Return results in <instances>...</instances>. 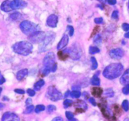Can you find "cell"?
<instances>
[{"instance_id":"cell-1","label":"cell","mask_w":129,"mask_h":121,"mask_svg":"<svg viewBox=\"0 0 129 121\" xmlns=\"http://www.w3.org/2000/svg\"><path fill=\"white\" fill-rule=\"evenodd\" d=\"M123 66L119 63H114L107 66L103 70V75L109 80H113L118 78L122 74Z\"/></svg>"},{"instance_id":"cell-2","label":"cell","mask_w":129,"mask_h":121,"mask_svg":"<svg viewBox=\"0 0 129 121\" xmlns=\"http://www.w3.org/2000/svg\"><path fill=\"white\" fill-rule=\"evenodd\" d=\"M13 50L18 55L27 56L32 52L33 45L31 43L27 41H19L14 44Z\"/></svg>"},{"instance_id":"cell-3","label":"cell","mask_w":129,"mask_h":121,"mask_svg":"<svg viewBox=\"0 0 129 121\" xmlns=\"http://www.w3.org/2000/svg\"><path fill=\"white\" fill-rule=\"evenodd\" d=\"M55 38V34L52 31H47L45 33L44 40L39 46V52H45L50 48Z\"/></svg>"},{"instance_id":"cell-4","label":"cell","mask_w":129,"mask_h":121,"mask_svg":"<svg viewBox=\"0 0 129 121\" xmlns=\"http://www.w3.org/2000/svg\"><path fill=\"white\" fill-rule=\"evenodd\" d=\"M20 28L21 31L26 35H30L35 31H39L40 28L39 25L28 20L22 21L20 23Z\"/></svg>"},{"instance_id":"cell-5","label":"cell","mask_w":129,"mask_h":121,"mask_svg":"<svg viewBox=\"0 0 129 121\" xmlns=\"http://www.w3.org/2000/svg\"><path fill=\"white\" fill-rule=\"evenodd\" d=\"M46 97L52 101L55 102L62 99V94L55 87L50 86L47 89Z\"/></svg>"},{"instance_id":"cell-6","label":"cell","mask_w":129,"mask_h":121,"mask_svg":"<svg viewBox=\"0 0 129 121\" xmlns=\"http://www.w3.org/2000/svg\"><path fill=\"white\" fill-rule=\"evenodd\" d=\"M45 33L44 31H37L29 35V41L33 43H40L45 37Z\"/></svg>"},{"instance_id":"cell-7","label":"cell","mask_w":129,"mask_h":121,"mask_svg":"<svg viewBox=\"0 0 129 121\" xmlns=\"http://www.w3.org/2000/svg\"><path fill=\"white\" fill-rule=\"evenodd\" d=\"M70 57L73 60H77L80 58L82 55V51L80 47L78 45L73 44V46L71 48H69V53H68Z\"/></svg>"},{"instance_id":"cell-8","label":"cell","mask_w":129,"mask_h":121,"mask_svg":"<svg viewBox=\"0 0 129 121\" xmlns=\"http://www.w3.org/2000/svg\"><path fill=\"white\" fill-rule=\"evenodd\" d=\"M55 64V54L53 52H49L47 54L44 59V65L45 68H48L51 70L52 67Z\"/></svg>"},{"instance_id":"cell-9","label":"cell","mask_w":129,"mask_h":121,"mask_svg":"<svg viewBox=\"0 0 129 121\" xmlns=\"http://www.w3.org/2000/svg\"><path fill=\"white\" fill-rule=\"evenodd\" d=\"M110 56L115 60H120L124 55V51L121 48H115L110 50L109 53Z\"/></svg>"},{"instance_id":"cell-10","label":"cell","mask_w":129,"mask_h":121,"mask_svg":"<svg viewBox=\"0 0 129 121\" xmlns=\"http://www.w3.org/2000/svg\"><path fill=\"white\" fill-rule=\"evenodd\" d=\"M10 6L12 10H19L25 8L27 3L23 0H13L10 3Z\"/></svg>"},{"instance_id":"cell-11","label":"cell","mask_w":129,"mask_h":121,"mask_svg":"<svg viewBox=\"0 0 129 121\" xmlns=\"http://www.w3.org/2000/svg\"><path fill=\"white\" fill-rule=\"evenodd\" d=\"M58 23V17L55 15H50L47 20V25L51 28H55Z\"/></svg>"},{"instance_id":"cell-12","label":"cell","mask_w":129,"mask_h":121,"mask_svg":"<svg viewBox=\"0 0 129 121\" xmlns=\"http://www.w3.org/2000/svg\"><path fill=\"white\" fill-rule=\"evenodd\" d=\"M1 120H20V118L16 114L7 112L3 114L2 118H1Z\"/></svg>"},{"instance_id":"cell-13","label":"cell","mask_w":129,"mask_h":121,"mask_svg":"<svg viewBox=\"0 0 129 121\" xmlns=\"http://www.w3.org/2000/svg\"><path fill=\"white\" fill-rule=\"evenodd\" d=\"M68 43H69V36L65 34V35L62 36V38L60 41L59 42V43H58L57 48L59 50H61V49H62L63 48H64L67 45H68Z\"/></svg>"},{"instance_id":"cell-14","label":"cell","mask_w":129,"mask_h":121,"mask_svg":"<svg viewBox=\"0 0 129 121\" xmlns=\"http://www.w3.org/2000/svg\"><path fill=\"white\" fill-rule=\"evenodd\" d=\"M120 82L123 85L129 84V69L126 70L125 72L123 73L122 77L120 79Z\"/></svg>"},{"instance_id":"cell-15","label":"cell","mask_w":129,"mask_h":121,"mask_svg":"<svg viewBox=\"0 0 129 121\" xmlns=\"http://www.w3.org/2000/svg\"><path fill=\"white\" fill-rule=\"evenodd\" d=\"M10 3L11 1L10 0H5L2 3L1 5V10L2 11H5V12H10L12 10V8H11V6H10Z\"/></svg>"},{"instance_id":"cell-16","label":"cell","mask_w":129,"mask_h":121,"mask_svg":"<svg viewBox=\"0 0 129 121\" xmlns=\"http://www.w3.org/2000/svg\"><path fill=\"white\" fill-rule=\"evenodd\" d=\"M28 71L26 69L20 70L16 74V79L18 80H21L25 76L28 75Z\"/></svg>"},{"instance_id":"cell-17","label":"cell","mask_w":129,"mask_h":121,"mask_svg":"<svg viewBox=\"0 0 129 121\" xmlns=\"http://www.w3.org/2000/svg\"><path fill=\"white\" fill-rule=\"evenodd\" d=\"M103 94V90L100 88L95 87L92 89V94L96 97H100Z\"/></svg>"},{"instance_id":"cell-18","label":"cell","mask_w":129,"mask_h":121,"mask_svg":"<svg viewBox=\"0 0 129 121\" xmlns=\"http://www.w3.org/2000/svg\"><path fill=\"white\" fill-rule=\"evenodd\" d=\"M75 106L78 107V108H81V109H83L84 110H86L87 108H88L86 104L83 100H78L75 104Z\"/></svg>"},{"instance_id":"cell-19","label":"cell","mask_w":129,"mask_h":121,"mask_svg":"<svg viewBox=\"0 0 129 121\" xmlns=\"http://www.w3.org/2000/svg\"><path fill=\"white\" fill-rule=\"evenodd\" d=\"M98 75H97V74H95L91 79V84L93 85H94V86H98L100 84V80L98 77Z\"/></svg>"},{"instance_id":"cell-20","label":"cell","mask_w":129,"mask_h":121,"mask_svg":"<svg viewBox=\"0 0 129 121\" xmlns=\"http://www.w3.org/2000/svg\"><path fill=\"white\" fill-rule=\"evenodd\" d=\"M10 19H11L12 21H18V20H20L21 18V15L18 12H15L14 13L11 14L10 16Z\"/></svg>"},{"instance_id":"cell-21","label":"cell","mask_w":129,"mask_h":121,"mask_svg":"<svg viewBox=\"0 0 129 121\" xmlns=\"http://www.w3.org/2000/svg\"><path fill=\"white\" fill-rule=\"evenodd\" d=\"M45 84V82L43 80H40L39 81H38L37 82H36L34 85V89L35 90H40V89Z\"/></svg>"},{"instance_id":"cell-22","label":"cell","mask_w":129,"mask_h":121,"mask_svg":"<svg viewBox=\"0 0 129 121\" xmlns=\"http://www.w3.org/2000/svg\"><path fill=\"white\" fill-rule=\"evenodd\" d=\"M102 37L100 35H96L94 38V43L97 46H100L102 45Z\"/></svg>"},{"instance_id":"cell-23","label":"cell","mask_w":129,"mask_h":121,"mask_svg":"<svg viewBox=\"0 0 129 121\" xmlns=\"http://www.w3.org/2000/svg\"><path fill=\"white\" fill-rule=\"evenodd\" d=\"M71 96L73 98H75V99H78L81 95V93L79 90H73V92H70Z\"/></svg>"},{"instance_id":"cell-24","label":"cell","mask_w":129,"mask_h":121,"mask_svg":"<svg viewBox=\"0 0 129 121\" xmlns=\"http://www.w3.org/2000/svg\"><path fill=\"white\" fill-rule=\"evenodd\" d=\"M91 70H96L98 67V62H97L96 60L94 57H91Z\"/></svg>"},{"instance_id":"cell-25","label":"cell","mask_w":129,"mask_h":121,"mask_svg":"<svg viewBox=\"0 0 129 121\" xmlns=\"http://www.w3.org/2000/svg\"><path fill=\"white\" fill-rule=\"evenodd\" d=\"M100 49L96 47V46H90L89 48V53L91 54V55H93V54L98 53L100 52Z\"/></svg>"},{"instance_id":"cell-26","label":"cell","mask_w":129,"mask_h":121,"mask_svg":"<svg viewBox=\"0 0 129 121\" xmlns=\"http://www.w3.org/2000/svg\"><path fill=\"white\" fill-rule=\"evenodd\" d=\"M105 94L108 97H113L114 96V92L112 89H107L105 92Z\"/></svg>"},{"instance_id":"cell-27","label":"cell","mask_w":129,"mask_h":121,"mask_svg":"<svg viewBox=\"0 0 129 121\" xmlns=\"http://www.w3.org/2000/svg\"><path fill=\"white\" fill-rule=\"evenodd\" d=\"M34 110V105H28L27 107L26 108L25 110L23 112V114H30V113L32 112Z\"/></svg>"},{"instance_id":"cell-28","label":"cell","mask_w":129,"mask_h":121,"mask_svg":"<svg viewBox=\"0 0 129 121\" xmlns=\"http://www.w3.org/2000/svg\"><path fill=\"white\" fill-rule=\"evenodd\" d=\"M122 108L125 111L127 112L129 110V102L127 100H124L122 102Z\"/></svg>"},{"instance_id":"cell-29","label":"cell","mask_w":129,"mask_h":121,"mask_svg":"<svg viewBox=\"0 0 129 121\" xmlns=\"http://www.w3.org/2000/svg\"><path fill=\"white\" fill-rule=\"evenodd\" d=\"M66 116L67 119L69 120H78L74 118V114L71 112H66Z\"/></svg>"},{"instance_id":"cell-30","label":"cell","mask_w":129,"mask_h":121,"mask_svg":"<svg viewBox=\"0 0 129 121\" xmlns=\"http://www.w3.org/2000/svg\"><path fill=\"white\" fill-rule=\"evenodd\" d=\"M45 107L44 105H37V107H35V112L36 113H40V112H41L44 111V110H45Z\"/></svg>"},{"instance_id":"cell-31","label":"cell","mask_w":129,"mask_h":121,"mask_svg":"<svg viewBox=\"0 0 129 121\" xmlns=\"http://www.w3.org/2000/svg\"><path fill=\"white\" fill-rule=\"evenodd\" d=\"M73 102L72 100H69V99H66V100H64V108H68L69 107V106H71V105L73 104Z\"/></svg>"},{"instance_id":"cell-32","label":"cell","mask_w":129,"mask_h":121,"mask_svg":"<svg viewBox=\"0 0 129 121\" xmlns=\"http://www.w3.org/2000/svg\"><path fill=\"white\" fill-rule=\"evenodd\" d=\"M55 110H56V107L54 105H48L47 109V110L48 113H51Z\"/></svg>"},{"instance_id":"cell-33","label":"cell","mask_w":129,"mask_h":121,"mask_svg":"<svg viewBox=\"0 0 129 121\" xmlns=\"http://www.w3.org/2000/svg\"><path fill=\"white\" fill-rule=\"evenodd\" d=\"M122 92L125 95H128L129 94V84H127L122 89Z\"/></svg>"},{"instance_id":"cell-34","label":"cell","mask_w":129,"mask_h":121,"mask_svg":"<svg viewBox=\"0 0 129 121\" xmlns=\"http://www.w3.org/2000/svg\"><path fill=\"white\" fill-rule=\"evenodd\" d=\"M118 16H119V13H118V11L117 10H115L113 12L112 15V18L114 20H117L118 18Z\"/></svg>"},{"instance_id":"cell-35","label":"cell","mask_w":129,"mask_h":121,"mask_svg":"<svg viewBox=\"0 0 129 121\" xmlns=\"http://www.w3.org/2000/svg\"><path fill=\"white\" fill-rule=\"evenodd\" d=\"M67 28H68V31H69V35H70L71 36H73V34H74V28H73L72 26L69 25V26H68Z\"/></svg>"},{"instance_id":"cell-36","label":"cell","mask_w":129,"mask_h":121,"mask_svg":"<svg viewBox=\"0 0 129 121\" xmlns=\"http://www.w3.org/2000/svg\"><path fill=\"white\" fill-rule=\"evenodd\" d=\"M122 29L124 30V31H128V30H129V24L128 23H123V24H122Z\"/></svg>"},{"instance_id":"cell-37","label":"cell","mask_w":129,"mask_h":121,"mask_svg":"<svg viewBox=\"0 0 129 121\" xmlns=\"http://www.w3.org/2000/svg\"><path fill=\"white\" fill-rule=\"evenodd\" d=\"M94 22L96 24H102L103 22V18H96L94 19Z\"/></svg>"},{"instance_id":"cell-38","label":"cell","mask_w":129,"mask_h":121,"mask_svg":"<svg viewBox=\"0 0 129 121\" xmlns=\"http://www.w3.org/2000/svg\"><path fill=\"white\" fill-rule=\"evenodd\" d=\"M50 71H51V70H50V69H48V68L45 67V69H44V70H43V75H44V76H47V75L50 72Z\"/></svg>"},{"instance_id":"cell-39","label":"cell","mask_w":129,"mask_h":121,"mask_svg":"<svg viewBox=\"0 0 129 121\" xmlns=\"http://www.w3.org/2000/svg\"><path fill=\"white\" fill-rule=\"evenodd\" d=\"M27 93L30 97H34V95H35V92L34 91V90H32V89H28Z\"/></svg>"},{"instance_id":"cell-40","label":"cell","mask_w":129,"mask_h":121,"mask_svg":"<svg viewBox=\"0 0 129 121\" xmlns=\"http://www.w3.org/2000/svg\"><path fill=\"white\" fill-rule=\"evenodd\" d=\"M89 102L93 105V106H96V101L94 100V98H89Z\"/></svg>"},{"instance_id":"cell-41","label":"cell","mask_w":129,"mask_h":121,"mask_svg":"<svg viewBox=\"0 0 129 121\" xmlns=\"http://www.w3.org/2000/svg\"><path fill=\"white\" fill-rule=\"evenodd\" d=\"M15 92L16 93H17V94H25V91H24L23 90H22V89H15Z\"/></svg>"},{"instance_id":"cell-42","label":"cell","mask_w":129,"mask_h":121,"mask_svg":"<svg viewBox=\"0 0 129 121\" xmlns=\"http://www.w3.org/2000/svg\"><path fill=\"white\" fill-rule=\"evenodd\" d=\"M107 2L110 5H115L117 3V0H107Z\"/></svg>"},{"instance_id":"cell-43","label":"cell","mask_w":129,"mask_h":121,"mask_svg":"<svg viewBox=\"0 0 129 121\" xmlns=\"http://www.w3.org/2000/svg\"><path fill=\"white\" fill-rule=\"evenodd\" d=\"M5 81H6L5 79L1 75V76L0 77V85H2L3 84H4V83L5 82Z\"/></svg>"},{"instance_id":"cell-44","label":"cell","mask_w":129,"mask_h":121,"mask_svg":"<svg viewBox=\"0 0 129 121\" xmlns=\"http://www.w3.org/2000/svg\"><path fill=\"white\" fill-rule=\"evenodd\" d=\"M31 102H32V100H31V99H27L26 102H25V104H26V105H30L31 104Z\"/></svg>"},{"instance_id":"cell-45","label":"cell","mask_w":129,"mask_h":121,"mask_svg":"<svg viewBox=\"0 0 129 121\" xmlns=\"http://www.w3.org/2000/svg\"><path fill=\"white\" fill-rule=\"evenodd\" d=\"M53 120L54 121H62L63 119L62 117H55L53 119Z\"/></svg>"},{"instance_id":"cell-46","label":"cell","mask_w":129,"mask_h":121,"mask_svg":"<svg viewBox=\"0 0 129 121\" xmlns=\"http://www.w3.org/2000/svg\"><path fill=\"white\" fill-rule=\"evenodd\" d=\"M57 70V64H55V65H54V66L52 67V68L51 69V72H54L56 71Z\"/></svg>"},{"instance_id":"cell-47","label":"cell","mask_w":129,"mask_h":121,"mask_svg":"<svg viewBox=\"0 0 129 121\" xmlns=\"http://www.w3.org/2000/svg\"><path fill=\"white\" fill-rule=\"evenodd\" d=\"M69 94H70V92H69V90H68V91L65 93V95H64V97H67L69 96Z\"/></svg>"},{"instance_id":"cell-48","label":"cell","mask_w":129,"mask_h":121,"mask_svg":"<svg viewBox=\"0 0 129 121\" xmlns=\"http://www.w3.org/2000/svg\"><path fill=\"white\" fill-rule=\"evenodd\" d=\"M125 37L126 38H129V31L128 33H127L125 34Z\"/></svg>"},{"instance_id":"cell-49","label":"cell","mask_w":129,"mask_h":121,"mask_svg":"<svg viewBox=\"0 0 129 121\" xmlns=\"http://www.w3.org/2000/svg\"><path fill=\"white\" fill-rule=\"evenodd\" d=\"M98 1H99L100 2L102 3H105L107 1V0H98Z\"/></svg>"},{"instance_id":"cell-50","label":"cell","mask_w":129,"mask_h":121,"mask_svg":"<svg viewBox=\"0 0 129 121\" xmlns=\"http://www.w3.org/2000/svg\"><path fill=\"white\" fill-rule=\"evenodd\" d=\"M4 107V105L3 104H1V103H0V109H2V108Z\"/></svg>"},{"instance_id":"cell-51","label":"cell","mask_w":129,"mask_h":121,"mask_svg":"<svg viewBox=\"0 0 129 121\" xmlns=\"http://www.w3.org/2000/svg\"><path fill=\"white\" fill-rule=\"evenodd\" d=\"M3 100H9V99H8V98L6 97H4Z\"/></svg>"},{"instance_id":"cell-52","label":"cell","mask_w":129,"mask_h":121,"mask_svg":"<svg viewBox=\"0 0 129 121\" xmlns=\"http://www.w3.org/2000/svg\"><path fill=\"white\" fill-rule=\"evenodd\" d=\"M1 92H2V88H1V87H0V94H1Z\"/></svg>"},{"instance_id":"cell-53","label":"cell","mask_w":129,"mask_h":121,"mask_svg":"<svg viewBox=\"0 0 129 121\" xmlns=\"http://www.w3.org/2000/svg\"><path fill=\"white\" fill-rule=\"evenodd\" d=\"M1 76V72H0V77Z\"/></svg>"},{"instance_id":"cell-54","label":"cell","mask_w":129,"mask_h":121,"mask_svg":"<svg viewBox=\"0 0 129 121\" xmlns=\"http://www.w3.org/2000/svg\"><path fill=\"white\" fill-rule=\"evenodd\" d=\"M128 9H129V2H128Z\"/></svg>"}]
</instances>
